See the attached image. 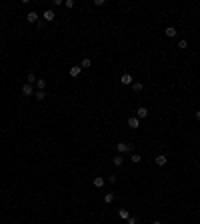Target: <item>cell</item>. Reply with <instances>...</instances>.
Instances as JSON below:
<instances>
[{
  "mask_svg": "<svg viewBox=\"0 0 200 224\" xmlns=\"http://www.w3.org/2000/svg\"><path fill=\"white\" fill-rule=\"evenodd\" d=\"M132 162H134V164H138V162H142V158H140V154H132Z\"/></svg>",
  "mask_w": 200,
  "mask_h": 224,
  "instance_id": "obj_19",
  "label": "cell"
},
{
  "mask_svg": "<svg viewBox=\"0 0 200 224\" xmlns=\"http://www.w3.org/2000/svg\"><path fill=\"white\" fill-rule=\"evenodd\" d=\"M186 46H188L186 40H180V42H178V48H186Z\"/></svg>",
  "mask_w": 200,
  "mask_h": 224,
  "instance_id": "obj_22",
  "label": "cell"
},
{
  "mask_svg": "<svg viewBox=\"0 0 200 224\" xmlns=\"http://www.w3.org/2000/svg\"><path fill=\"white\" fill-rule=\"evenodd\" d=\"M116 150H118L120 154H124V152H130V150H132V146L128 144V142H118V144H116Z\"/></svg>",
  "mask_w": 200,
  "mask_h": 224,
  "instance_id": "obj_1",
  "label": "cell"
},
{
  "mask_svg": "<svg viewBox=\"0 0 200 224\" xmlns=\"http://www.w3.org/2000/svg\"><path fill=\"white\" fill-rule=\"evenodd\" d=\"M128 126H130V128H140V120H138L136 116H130V118H128Z\"/></svg>",
  "mask_w": 200,
  "mask_h": 224,
  "instance_id": "obj_3",
  "label": "cell"
},
{
  "mask_svg": "<svg viewBox=\"0 0 200 224\" xmlns=\"http://www.w3.org/2000/svg\"><path fill=\"white\" fill-rule=\"evenodd\" d=\"M116 180H118V176H110V178H108V182H110V184H116Z\"/></svg>",
  "mask_w": 200,
  "mask_h": 224,
  "instance_id": "obj_24",
  "label": "cell"
},
{
  "mask_svg": "<svg viewBox=\"0 0 200 224\" xmlns=\"http://www.w3.org/2000/svg\"><path fill=\"white\" fill-rule=\"evenodd\" d=\"M196 118H198V120H200V110H198V112H196Z\"/></svg>",
  "mask_w": 200,
  "mask_h": 224,
  "instance_id": "obj_25",
  "label": "cell"
},
{
  "mask_svg": "<svg viewBox=\"0 0 200 224\" xmlns=\"http://www.w3.org/2000/svg\"><path fill=\"white\" fill-rule=\"evenodd\" d=\"M80 70H82L80 66H72V68H70V76H78V74H80Z\"/></svg>",
  "mask_w": 200,
  "mask_h": 224,
  "instance_id": "obj_14",
  "label": "cell"
},
{
  "mask_svg": "<svg viewBox=\"0 0 200 224\" xmlns=\"http://www.w3.org/2000/svg\"><path fill=\"white\" fill-rule=\"evenodd\" d=\"M64 6H66V8H72V6H74V0H66Z\"/></svg>",
  "mask_w": 200,
  "mask_h": 224,
  "instance_id": "obj_21",
  "label": "cell"
},
{
  "mask_svg": "<svg viewBox=\"0 0 200 224\" xmlns=\"http://www.w3.org/2000/svg\"><path fill=\"white\" fill-rule=\"evenodd\" d=\"M22 94H24V96H32V94H34L32 84H24V86H22Z\"/></svg>",
  "mask_w": 200,
  "mask_h": 224,
  "instance_id": "obj_4",
  "label": "cell"
},
{
  "mask_svg": "<svg viewBox=\"0 0 200 224\" xmlns=\"http://www.w3.org/2000/svg\"><path fill=\"white\" fill-rule=\"evenodd\" d=\"M154 162H156V164H158V166H164V164H166V162H168V158L164 156V154H158V156L154 158Z\"/></svg>",
  "mask_w": 200,
  "mask_h": 224,
  "instance_id": "obj_5",
  "label": "cell"
},
{
  "mask_svg": "<svg viewBox=\"0 0 200 224\" xmlns=\"http://www.w3.org/2000/svg\"><path fill=\"white\" fill-rule=\"evenodd\" d=\"M118 216H120V218H124V220H128V218H130V212H128V210H124V208H120Z\"/></svg>",
  "mask_w": 200,
  "mask_h": 224,
  "instance_id": "obj_13",
  "label": "cell"
},
{
  "mask_svg": "<svg viewBox=\"0 0 200 224\" xmlns=\"http://www.w3.org/2000/svg\"><path fill=\"white\" fill-rule=\"evenodd\" d=\"M146 116H148V108H146V106H140V108L136 110V118L140 120V118H146Z\"/></svg>",
  "mask_w": 200,
  "mask_h": 224,
  "instance_id": "obj_2",
  "label": "cell"
},
{
  "mask_svg": "<svg viewBox=\"0 0 200 224\" xmlns=\"http://www.w3.org/2000/svg\"><path fill=\"white\" fill-rule=\"evenodd\" d=\"M34 96H36V100H44V98H46V92H44V90H38Z\"/></svg>",
  "mask_w": 200,
  "mask_h": 224,
  "instance_id": "obj_15",
  "label": "cell"
},
{
  "mask_svg": "<svg viewBox=\"0 0 200 224\" xmlns=\"http://www.w3.org/2000/svg\"><path fill=\"white\" fill-rule=\"evenodd\" d=\"M152 224H162V222H160V220H154V222H152Z\"/></svg>",
  "mask_w": 200,
  "mask_h": 224,
  "instance_id": "obj_26",
  "label": "cell"
},
{
  "mask_svg": "<svg viewBox=\"0 0 200 224\" xmlns=\"http://www.w3.org/2000/svg\"><path fill=\"white\" fill-rule=\"evenodd\" d=\"M112 200H114V194H112V192H108V194H104V202H106V204H110Z\"/></svg>",
  "mask_w": 200,
  "mask_h": 224,
  "instance_id": "obj_17",
  "label": "cell"
},
{
  "mask_svg": "<svg viewBox=\"0 0 200 224\" xmlns=\"http://www.w3.org/2000/svg\"><path fill=\"white\" fill-rule=\"evenodd\" d=\"M138 222V220H136V216H130V218H128V224H136Z\"/></svg>",
  "mask_w": 200,
  "mask_h": 224,
  "instance_id": "obj_23",
  "label": "cell"
},
{
  "mask_svg": "<svg viewBox=\"0 0 200 224\" xmlns=\"http://www.w3.org/2000/svg\"><path fill=\"white\" fill-rule=\"evenodd\" d=\"M132 88L136 90V92H142V84H140V82H132Z\"/></svg>",
  "mask_w": 200,
  "mask_h": 224,
  "instance_id": "obj_18",
  "label": "cell"
},
{
  "mask_svg": "<svg viewBox=\"0 0 200 224\" xmlns=\"http://www.w3.org/2000/svg\"><path fill=\"white\" fill-rule=\"evenodd\" d=\"M112 162H114V166H122V164H124V158H122V154H116Z\"/></svg>",
  "mask_w": 200,
  "mask_h": 224,
  "instance_id": "obj_10",
  "label": "cell"
},
{
  "mask_svg": "<svg viewBox=\"0 0 200 224\" xmlns=\"http://www.w3.org/2000/svg\"><path fill=\"white\" fill-rule=\"evenodd\" d=\"M36 80H38V78H36V76H34L32 72H30V74H28V76H26V84H34V82H36Z\"/></svg>",
  "mask_w": 200,
  "mask_h": 224,
  "instance_id": "obj_16",
  "label": "cell"
},
{
  "mask_svg": "<svg viewBox=\"0 0 200 224\" xmlns=\"http://www.w3.org/2000/svg\"><path fill=\"white\" fill-rule=\"evenodd\" d=\"M90 66H92V60H90V58H84V60L80 62V68H90Z\"/></svg>",
  "mask_w": 200,
  "mask_h": 224,
  "instance_id": "obj_12",
  "label": "cell"
},
{
  "mask_svg": "<svg viewBox=\"0 0 200 224\" xmlns=\"http://www.w3.org/2000/svg\"><path fill=\"white\" fill-rule=\"evenodd\" d=\"M42 16H44V20H46V22H52V20H54V16H56V14H54L52 10H46L44 14H42Z\"/></svg>",
  "mask_w": 200,
  "mask_h": 224,
  "instance_id": "obj_8",
  "label": "cell"
},
{
  "mask_svg": "<svg viewBox=\"0 0 200 224\" xmlns=\"http://www.w3.org/2000/svg\"><path fill=\"white\" fill-rule=\"evenodd\" d=\"M36 86H38V88L42 90V88L46 86V80H36Z\"/></svg>",
  "mask_w": 200,
  "mask_h": 224,
  "instance_id": "obj_20",
  "label": "cell"
},
{
  "mask_svg": "<svg viewBox=\"0 0 200 224\" xmlns=\"http://www.w3.org/2000/svg\"><path fill=\"white\" fill-rule=\"evenodd\" d=\"M164 34H166L168 38H172V36H176V28L174 26H168L166 30H164Z\"/></svg>",
  "mask_w": 200,
  "mask_h": 224,
  "instance_id": "obj_11",
  "label": "cell"
},
{
  "mask_svg": "<svg viewBox=\"0 0 200 224\" xmlns=\"http://www.w3.org/2000/svg\"><path fill=\"white\" fill-rule=\"evenodd\" d=\"M104 182H106V180L102 178V176H96V178H94V182H92V184H94L96 188H102V186H104Z\"/></svg>",
  "mask_w": 200,
  "mask_h": 224,
  "instance_id": "obj_9",
  "label": "cell"
},
{
  "mask_svg": "<svg viewBox=\"0 0 200 224\" xmlns=\"http://www.w3.org/2000/svg\"><path fill=\"white\" fill-rule=\"evenodd\" d=\"M26 20H28V22H32V24H34V22H38V14H36L34 10H32V12H28V14H26Z\"/></svg>",
  "mask_w": 200,
  "mask_h": 224,
  "instance_id": "obj_6",
  "label": "cell"
},
{
  "mask_svg": "<svg viewBox=\"0 0 200 224\" xmlns=\"http://www.w3.org/2000/svg\"><path fill=\"white\" fill-rule=\"evenodd\" d=\"M120 82H122V84H126V86H130V84H132V74H122Z\"/></svg>",
  "mask_w": 200,
  "mask_h": 224,
  "instance_id": "obj_7",
  "label": "cell"
}]
</instances>
